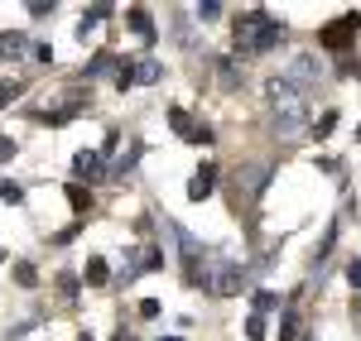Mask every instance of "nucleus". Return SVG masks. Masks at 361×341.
Here are the masks:
<instances>
[{"instance_id":"f257e3e1","label":"nucleus","mask_w":361,"mask_h":341,"mask_svg":"<svg viewBox=\"0 0 361 341\" xmlns=\"http://www.w3.org/2000/svg\"><path fill=\"white\" fill-rule=\"evenodd\" d=\"M279 39H284V25L270 20V10H246V15L236 20V53L241 58L265 53V49H275Z\"/></svg>"},{"instance_id":"f03ea898","label":"nucleus","mask_w":361,"mask_h":341,"mask_svg":"<svg viewBox=\"0 0 361 341\" xmlns=\"http://www.w3.org/2000/svg\"><path fill=\"white\" fill-rule=\"evenodd\" d=\"M352 34H361V15L352 10V15H342L337 25L323 29V49H347L352 44Z\"/></svg>"},{"instance_id":"7ed1b4c3","label":"nucleus","mask_w":361,"mask_h":341,"mask_svg":"<svg viewBox=\"0 0 361 341\" xmlns=\"http://www.w3.org/2000/svg\"><path fill=\"white\" fill-rule=\"evenodd\" d=\"M202 288H207V293H217V298H231V293L241 288V264H222V269H217Z\"/></svg>"},{"instance_id":"20e7f679","label":"nucleus","mask_w":361,"mask_h":341,"mask_svg":"<svg viewBox=\"0 0 361 341\" xmlns=\"http://www.w3.org/2000/svg\"><path fill=\"white\" fill-rule=\"evenodd\" d=\"M304 101H279V111H275V130L279 135H294V130H304Z\"/></svg>"},{"instance_id":"39448f33","label":"nucleus","mask_w":361,"mask_h":341,"mask_svg":"<svg viewBox=\"0 0 361 341\" xmlns=\"http://www.w3.org/2000/svg\"><path fill=\"white\" fill-rule=\"evenodd\" d=\"M169 125H173V130H178L183 140H193V144H212V130H207V125H193V120H188L183 111H169Z\"/></svg>"},{"instance_id":"423d86ee","label":"nucleus","mask_w":361,"mask_h":341,"mask_svg":"<svg viewBox=\"0 0 361 341\" xmlns=\"http://www.w3.org/2000/svg\"><path fill=\"white\" fill-rule=\"evenodd\" d=\"M212 183H217V169H212V164H202V169L193 173V183H188V198L207 202V198H212Z\"/></svg>"},{"instance_id":"0eeeda50","label":"nucleus","mask_w":361,"mask_h":341,"mask_svg":"<svg viewBox=\"0 0 361 341\" xmlns=\"http://www.w3.org/2000/svg\"><path fill=\"white\" fill-rule=\"evenodd\" d=\"M126 20H130V29H135L145 44H149V39H159V34H154V20H149V10H145V5H130V10H126Z\"/></svg>"},{"instance_id":"6e6552de","label":"nucleus","mask_w":361,"mask_h":341,"mask_svg":"<svg viewBox=\"0 0 361 341\" xmlns=\"http://www.w3.org/2000/svg\"><path fill=\"white\" fill-rule=\"evenodd\" d=\"M25 49H29L25 34H15V29H5V34H0V58H25Z\"/></svg>"},{"instance_id":"1a4fd4ad","label":"nucleus","mask_w":361,"mask_h":341,"mask_svg":"<svg viewBox=\"0 0 361 341\" xmlns=\"http://www.w3.org/2000/svg\"><path fill=\"white\" fill-rule=\"evenodd\" d=\"M111 67H121V63H116V53H97L92 63H87V77H106Z\"/></svg>"},{"instance_id":"9d476101","label":"nucleus","mask_w":361,"mask_h":341,"mask_svg":"<svg viewBox=\"0 0 361 341\" xmlns=\"http://www.w3.org/2000/svg\"><path fill=\"white\" fill-rule=\"evenodd\" d=\"M159 77H164V67H159V63H149V58L135 63V82H159Z\"/></svg>"},{"instance_id":"9b49d317","label":"nucleus","mask_w":361,"mask_h":341,"mask_svg":"<svg viewBox=\"0 0 361 341\" xmlns=\"http://www.w3.org/2000/svg\"><path fill=\"white\" fill-rule=\"evenodd\" d=\"M0 202H10V207H15V202H25V188H20L15 178H0Z\"/></svg>"},{"instance_id":"f8f14e48","label":"nucleus","mask_w":361,"mask_h":341,"mask_svg":"<svg viewBox=\"0 0 361 341\" xmlns=\"http://www.w3.org/2000/svg\"><path fill=\"white\" fill-rule=\"evenodd\" d=\"M279 341H299V313H294V308H289L284 322H279Z\"/></svg>"},{"instance_id":"ddd939ff","label":"nucleus","mask_w":361,"mask_h":341,"mask_svg":"<svg viewBox=\"0 0 361 341\" xmlns=\"http://www.w3.org/2000/svg\"><path fill=\"white\" fill-rule=\"evenodd\" d=\"M78 173H102V154L97 149H82L78 154Z\"/></svg>"},{"instance_id":"4468645a","label":"nucleus","mask_w":361,"mask_h":341,"mask_svg":"<svg viewBox=\"0 0 361 341\" xmlns=\"http://www.w3.org/2000/svg\"><path fill=\"white\" fill-rule=\"evenodd\" d=\"M275 308H279V298L270 293V288H260V293H255V317H260V313H275Z\"/></svg>"},{"instance_id":"2eb2a0df","label":"nucleus","mask_w":361,"mask_h":341,"mask_svg":"<svg viewBox=\"0 0 361 341\" xmlns=\"http://www.w3.org/2000/svg\"><path fill=\"white\" fill-rule=\"evenodd\" d=\"M87 284H106V259H87Z\"/></svg>"},{"instance_id":"dca6fc26","label":"nucleus","mask_w":361,"mask_h":341,"mask_svg":"<svg viewBox=\"0 0 361 341\" xmlns=\"http://www.w3.org/2000/svg\"><path fill=\"white\" fill-rule=\"evenodd\" d=\"M313 130H318V140H323V135H333V130H337V111H323V115H318V125H313Z\"/></svg>"},{"instance_id":"f3484780","label":"nucleus","mask_w":361,"mask_h":341,"mask_svg":"<svg viewBox=\"0 0 361 341\" xmlns=\"http://www.w3.org/2000/svg\"><path fill=\"white\" fill-rule=\"evenodd\" d=\"M246 337L250 341H265V317H250V322H246Z\"/></svg>"},{"instance_id":"a211bd4d","label":"nucleus","mask_w":361,"mask_h":341,"mask_svg":"<svg viewBox=\"0 0 361 341\" xmlns=\"http://www.w3.org/2000/svg\"><path fill=\"white\" fill-rule=\"evenodd\" d=\"M20 96V82H0V106H10Z\"/></svg>"},{"instance_id":"6ab92c4d","label":"nucleus","mask_w":361,"mask_h":341,"mask_svg":"<svg viewBox=\"0 0 361 341\" xmlns=\"http://www.w3.org/2000/svg\"><path fill=\"white\" fill-rule=\"evenodd\" d=\"M140 269H164V250H149V255H145V264H140ZM135 269V274H140Z\"/></svg>"},{"instance_id":"aec40b11","label":"nucleus","mask_w":361,"mask_h":341,"mask_svg":"<svg viewBox=\"0 0 361 341\" xmlns=\"http://www.w3.org/2000/svg\"><path fill=\"white\" fill-rule=\"evenodd\" d=\"M15 279H20V284H25V288H34V284H39V274H34L29 264H20V269H15Z\"/></svg>"},{"instance_id":"412c9836","label":"nucleus","mask_w":361,"mask_h":341,"mask_svg":"<svg viewBox=\"0 0 361 341\" xmlns=\"http://www.w3.org/2000/svg\"><path fill=\"white\" fill-rule=\"evenodd\" d=\"M197 15H202V20H217V15H222V5H217V0H207V5H197Z\"/></svg>"},{"instance_id":"4be33fe9","label":"nucleus","mask_w":361,"mask_h":341,"mask_svg":"<svg viewBox=\"0 0 361 341\" xmlns=\"http://www.w3.org/2000/svg\"><path fill=\"white\" fill-rule=\"evenodd\" d=\"M10 159H15V140H5V135H0V164H10Z\"/></svg>"},{"instance_id":"5701e85b","label":"nucleus","mask_w":361,"mask_h":341,"mask_svg":"<svg viewBox=\"0 0 361 341\" xmlns=\"http://www.w3.org/2000/svg\"><path fill=\"white\" fill-rule=\"evenodd\" d=\"M58 288H63L68 298H78V279H73V274H63V279H58Z\"/></svg>"},{"instance_id":"b1692460","label":"nucleus","mask_w":361,"mask_h":341,"mask_svg":"<svg viewBox=\"0 0 361 341\" xmlns=\"http://www.w3.org/2000/svg\"><path fill=\"white\" fill-rule=\"evenodd\" d=\"M347 279H352V284L361 288V259H352V264H347Z\"/></svg>"},{"instance_id":"393cba45","label":"nucleus","mask_w":361,"mask_h":341,"mask_svg":"<svg viewBox=\"0 0 361 341\" xmlns=\"http://www.w3.org/2000/svg\"><path fill=\"white\" fill-rule=\"evenodd\" d=\"M347 72H352V77H361V63H347Z\"/></svg>"},{"instance_id":"a878e982","label":"nucleus","mask_w":361,"mask_h":341,"mask_svg":"<svg viewBox=\"0 0 361 341\" xmlns=\"http://www.w3.org/2000/svg\"><path fill=\"white\" fill-rule=\"evenodd\" d=\"M116 341H135V337H130V332H116Z\"/></svg>"},{"instance_id":"bb28decb","label":"nucleus","mask_w":361,"mask_h":341,"mask_svg":"<svg viewBox=\"0 0 361 341\" xmlns=\"http://www.w3.org/2000/svg\"><path fill=\"white\" fill-rule=\"evenodd\" d=\"M164 341H183V337H164Z\"/></svg>"},{"instance_id":"cd10ccee","label":"nucleus","mask_w":361,"mask_h":341,"mask_svg":"<svg viewBox=\"0 0 361 341\" xmlns=\"http://www.w3.org/2000/svg\"><path fill=\"white\" fill-rule=\"evenodd\" d=\"M82 341H92V337H82Z\"/></svg>"}]
</instances>
